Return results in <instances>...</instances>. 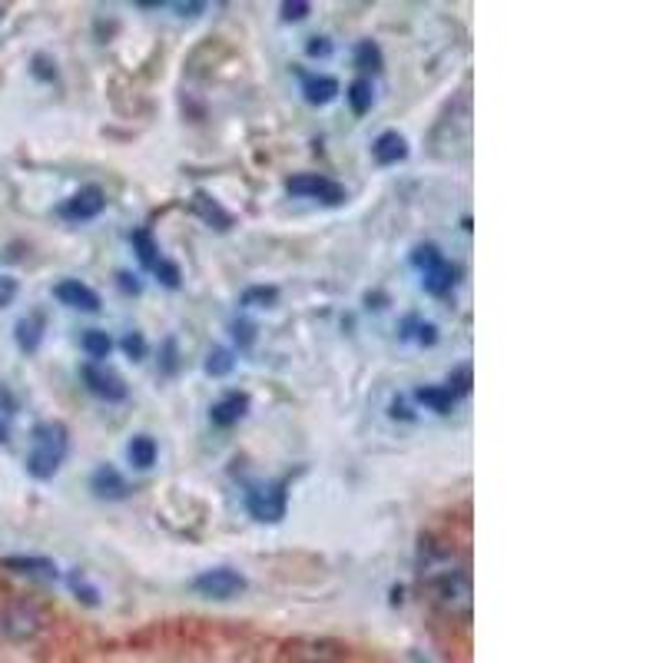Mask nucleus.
<instances>
[{"mask_svg": "<svg viewBox=\"0 0 663 663\" xmlns=\"http://www.w3.org/2000/svg\"><path fill=\"white\" fill-rule=\"evenodd\" d=\"M422 584L428 587L431 601L448 611L451 617H468L472 614V577L468 564L458 561L451 548H435L422 545V561H418Z\"/></svg>", "mask_w": 663, "mask_h": 663, "instance_id": "nucleus-1", "label": "nucleus"}, {"mask_svg": "<svg viewBox=\"0 0 663 663\" xmlns=\"http://www.w3.org/2000/svg\"><path fill=\"white\" fill-rule=\"evenodd\" d=\"M71 451V431L63 422H40L30 431V451H27V475L37 481H50L60 464Z\"/></svg>", "mask_w": 663, "mask_h": 663, "instance_id": "nucleus-2", "label": "nucleus"}, {"mask_svg": "<svg viewBox=\"0 0 663 663\" xmlns=\"http://www.w3.org/2000/svg\"><path fill=\"white\" fill-rule=\"evenodd\" d=\"M289 508V491L286 481H270V485H252L246 491V511L262 521V524H279Z\"/></svg>", "mask_w": 663, "mask_h": 663, "instance_id": "nucleus-3", "label": "nucleus"}, {"mask_svg": "<svg viewBox=\"0 0 663 663\" xmlns=\"http://www.w3.org/2000/svg\"><path fill=\"white\" fill-rule=\"evenodd\" d=\"M246 587H249L246 574L233 567H210L192 577V590L199 597H207V601H233V597L246 593Z\"/></svg>", "mask_w": 663, "mask_h": 663, "instance_id": "nucleus-4", "label": "nucleus"}, {"mask_svg": "<svg viewBox=\"0 0 663 663\" xmlns=\"http://www.w3.org/2000/svg\"><path fill=\"white\" fill-rule=\"evenodd\" d=\"M286 192L296 196V199H318L325 207H342L346 203V186L328 179V176H318V173H299V176H289L286 179Z\"/></svg>", "mask_w": 663, "mask_h": 663, "instance_id": "nucleus-5", "label": "nucleus"}, {"mask_svg": "<svg viewBox=\"0 0 663 663\" xmlns=\"http://www.w3.org/2000/svg\"><path fill=\"white\" fill-rule=\"evenodd\" d=\"M107 210V192L100 186H84L80 192H74L66 203L60 207V216L66 223H90Z\"/></svg>", "mask_w": 663, "mask_h": 663, "instance_id": "nucleus-6", "label": "nucleus"}, {"mask_svg": "<svg viewBox=\"0 0 663 663\" xmlns=\"http://www.w3.org/2000/svg\"><path fill=\"white\" fill-rule=\"evenodd\" d=\"M53 296H57V302L66 305V309H77V312H100V296H97L87 283H80V279H63V283H57Z\"/></svg>", "mask_w": 663, "mask_h": 663, "instance_id": "nucleus-7", "label": "nucleus"}, {"mask_svg": "<svg viewBox=\"0 0 663 663\" xmlns=\"http://www.w3.org/2000/svg\"><path fill=\"white\" fill-rule=\"evenodd\" d=\"M84 381H87V388H90L97 398H103V402H123V398H126V385H123V378L113 375L110 368L93 365V362L84 368Z\"/></svg>", "mask_w": 663, "mask_h": 663, "instance_id": "nucleus-8", "label": "nucleus"}, {"mask_svg": "<svg viewBox=\"0 0 663 663\" xmlns=\"http://www.w3.org/2000/svg\"><path fill=\"white\" fill-rule=\"evenodd\" d=\"M246 412H249V395L246 391H229L210 409V422L216 428H233V425H239L246 418Z\"/></svg>", "mask_w": 663, "mask_h": 663, "instance_id": "nucleus-9", "label": "nucleus"}, {"mask_svg": "<svg viewBox=\"0 0 663 663\" xmlns=\"http://www.w3.org/2000/svg\"><path fill=\"white\" fill-rule=\"evenodd\" d=\"M372 157H375L378 166L402 163L409 157V140L398 129H385V133H378V140L372 143Z\"/></svg>", "mask_w": 663, "mask_h": 663, "instance_id": "nucleus-10", "label": "nucleus"}, {"mask_svg": "<svg viewBox=\"0 0 663 663\" xmlns=\"http://www.w3.org/2000/svg\"><path fill=\"white\" fill-rule=\"evenodd\" d=\"M189 210L203 220L207 226H213V229H220V233H226L229 226H233V216L216 203V199L210 196V192H203V189H196L192 192V199H189Z\"/></svg>", "mask_w": 663, "mask_h": 663, "instance_id": "nucleus-11", "label": "nucleus"}, {"mask_svg": "<svg viewBox=\"0 0 663 663\" xmlns=\"http://www.w3.org/2000/svg\"><path fill=\"white\" fill-rule=\"evenodd\" d=\"M40 624H43V617L34 608H27V604H17V608H11L4 614V630L14 640H30L40 630Z\"/></svg>", "mask_w": 663, "mask_h": 663, "instance_id": "nucleus-12", "label": "nucleus"}, {"mask_svg": "<svg viewBox=\"0 0 663 663\" xmlns=\"http://www.w3.org/2000/svg\"><path fill=\"white\" fill-rule=\"evenodd\" d=\"M458 283V265L445 262V255L438 262H431L428 270H422V286L431 296H448Z\"/></svg>", "mask_w": 663, "mask_h": 663, "instance_id": "nucleus-13", "label": "nucleus"}, {"mask_svg": "<svg viewBox=\"0 0 663 663\" xmlns=\"http://www.w3.org/2000/svg\"><path fill=\"white\" fill-rule=\"evenodd\" d=\"M0 567H8L14 574H24V577H37V580H53L60 574L50 558H24V554L0 558Z\"/></svg>", "mask_w": 663, "mask_h": 663, "instance_id": "nucleus-14", "label": "nucleus"}, {"mask_svg": "<svg viewBox=\"0 0 663 663\" xmlns=\"http://www.w3.org/2000/svg\"><path fill=\"white\" fill-rule=\"evenodd\" d=\"M90 488H93V495L97 498H107V501H120V498H126V481H123V475L113 468V464H100V468L93 472V478H90Z\"/></svg>", "mask_w": 663, "mask_h": 663, "instance_id": "nucleus-15", "label": "nucleus"}, {"mask_svg": "<svg viewBox=\"0 0 663 663\" xmlns=\"http://www.w3.org/2000/svg\"><path fill=\"white\" fill-rule=\"evenodd\" d=\"M302 93L312 107H325L339 97V80L336 77H312V74H302Z\"/></svg>", "mask_w": 663, "mask_h": 663, "instance_id": "nucleus-16", "label": "nucleus"}, {"mask_svg": "<svg viewBox=\"0 0 663 663\" xmlns=\"http://www.w3.org/2000/svg\"><path fill=\"white\" fill-rule=\"evenodd\" d=\"M415 398H418L422 405H428L431 412H438V415H448V412L454 409V402H458V395H454L448 385H428V388H418Z\"/></svg>", "mask_w": 663, "mask_h": 663, "instance_id": "nucleus-17", "label": "nucleus"}, {"mask_svg": "<svg viewBox=\"0 0 663 663\" xmlns=\"http://www.w3.org/2000/svg\"><path fill=\"white\" fill-rule=\"evenodd\" d=\"M14 336H17V346H21L24 352H37V346H40V339H43V315H40V312H30L27 318H21L17 328H14Z\"/></svg>", "mask_w": 663, "mask_h": 663, "instance_id": "nucleus-18", "label": "nucleus"}, {"mask_svg": "<svg viewBox=\"0 0 663 663\" xmlns=\"http://www.w3.org/2000/svg\"><path fill=\"white\" fill-rule=\"evenodd\" d=\"M349 107H352V113L355 116H365L368 110H372V103H375V87H372V80L368 77H359V80H352L349 84Z\"/></svg>", "mask_w": 663, "mask_h": 663, "instance_id": "nucleus-19", "label": "nucleus"}, {"mask_svg": "<svg viewBox=\"0 0 663 663\" xmlns=\"http://www.w3.org/2000/svg\"><path fill=\"white\" fill-rule=\"evenodd\" d=\"M129 461L133 464H137V468H153V461H157V441L150 438V435H137V438H133L129 441Z\"/></svg>", "mask_w": 663, "mask_h": 663, "instance_id": "nucleus-20", "label": "nucleus"}, {"mask_svg": "<svg viewBox=\"0 0 663 663\" xmlns=\"http://www.w3.org/2000/svg\"><path fill=\"white\" fill-rule=\"evenodd\" d=\"M133 239V246H137V252H140V262L147 265V270L153 273L157 265L163 262V255H160V246L153 242V236H150V229H137L129 236Z\"/></svg>", "mask_w": 663, "mask_h": 663, "instance_id": "nucleus-21", "label": "nucleus"}, {"mask_svg": "<svg viewBox=\"0 0 663 663\" xmlns=\"http://www.w3.org/2000/svg\"><path fill=\"white\" fill-rule=\"evenodd\" d=\"M355 66L359 71H372V74H378L381 66H385V57H381V47L375 43V40H362L359 47H355Z\"/></svg>", "mask_w": 663, "mask_h": 663, "instance_id": "nucleus-22", "label": "nucleus"}, {"mask_svg": "<svg viewBox=\"0 0 663 663\" xmlns=\"http://www.w3.org/2000/svg\"><path fill=\"white\" fill-rule=\"evenodd\" d=\"M276 302H279V289L276 286H252L239 299V305H246V309H273Z\"/></svg>", "mask_w": 663, "mask_h": 663, "instance_id": "nucleus-23", "label": "nucleus"}, {"mask_svg": "<svg viewBox=\"0 0 663 663\" xmlns=\"http://www.w3.org/2000/svg\"><path fill=\"white\" fill-rule=\"evenodd\" d=\"M84 352L93 359V365L97 362H103V359H110V352H113V342H110V336L107 332H100V328H90L87 336H84Z\"/></svg>", "mask_w": 663, "mask_h": 663, "instance_id": "nucleus-24", "label": "nucleus"}, {"mask_svg": "<svg viewBox=\"0 0 663 663\" xmlns=\"http://www.w3.org/2000/svg\"><path fill=\"white\" fill-rule=\"evenodd\" d=\"M233 365H236V359H233V352H229V349H213V352L207 355V375H213V378L229 375V372H233Z\"/></svg>", "mask_w": 663, "mask_h": 663, "instance_id": "nucleus-25", "label": "nucleus"}, {"mask_svg": "<svg viewBox=\"0 0 663 663\" xmlns=\"http://www.w3.org/2000/svg\"><path fill=\"white\" fill-rule=\"evenodd\" d=\"M71 587H74V593L80 597V601H84V604H90V608L100 601V590H97V587L87 580V574H84V571H74V574H71Z\"/></svg>", "mask_w": 663, "mask_h": 663, "instance_id": "nucleus-26", "label": "nucleus"}, {"mask_svg": "<svg viewBox=\"0 0 663 663\" xmlns=\"http://www.w3.org/2000/svg\"><path fill=\"white\" fill-rule=\"evenodd\" d=\"M123 352L133 359V362H140L147 355V339H143V332H129V336L123 339Z\"/></svg>", "mask_w": 663, "mask_h": 663, "instance_id": "nucleus-27", "label": "nucleus"}, {"mask_svg": "<svg viewBox=\"0 0 663 663\" xmlns=\"http://www.w3.org/2000/svg\"><path fill=\"white\" fill-rule=\"evenodd\" d=\"M309 11H312L309 0H286V4H283V21L299 24V21H305V17H309Z\"/></svg>", "mask_w": 663, "mask_h": 663, "instance_id": "nucleus-28", "label": "nucleus"}, {"mask_svg": "<svg viewBox=\"0 0 663 663\" xmlns=\"http://www.w3.org/2000/svg\"><path fill=\"white\" fill-rule=\"evenodd\" d=\"M441 259V252H438V246H431V242H425V246H415V252H412V262L418 265V273L422 270H428L431 262H438Z\"/></svg>", "mask_w": 663, "mask_h": 663, "instance_id": "nucleus-29", "label": "nucleus"}, {"mask_svg": "<svg viewBox=\"0 0 663 663\" xmlns=\"http://www.w3.org/2000/svg\"><path fill=\"white\" fill-rule=\"evenodd\" d=\"M153 273H157V279H160L163 286H170V289H176V286H179V265H176V262H170V259H163Z\"/></svg>", "mask_w": 663, "mask_h": 663, "instance_id": "nucleus-30", "label": "nucleus"}, {"mask_svg": "<svg viewBox=\"0 0 663 663\" xmlns=\"http://www.w3.org/2000/svg\"><path fill=\"white\" fill-rule=\"evenodd\" d=\"M17 279L14 276H8V273H0V309H8L14 299H17Z\"/></svg>", "mask_w": 663, "mask_h": 663, "instance_id": "nucleus-31", "label": "nucleus"}, {"mask_svg": "<svg viewBox=\"0 0 663 663\" xmlns=\"http://www.w3.org/2000/svg\"><path fill=\"white\" fill-rule=\"evenodd\" d=\"M448 388L454 391V395H464L472 388V368H458L451 378H448Z\"/></svg>", "mask_w": 663, "mask_h": 663, "instance_id": "nucleus-32", "label": "nucleus"}, {"mask_svg": "<svg viewBox=\"0 0 663 663\" xmlns=\"http://www.w3.org/2000/svg\"><path fill=\"white\" fill-rule=\"evenodd\" d=\"M233 336H236V342H239L242 349H249L252 339H255V328H252L249 322H233Z\"/></svg>", "mask_w": 663, "mask_h": 663, "instance_id": "nucleus-33", "label": "nucleus"}, {"mask_svg": "<svg viewBox=\"0 0 663 663\" xmlns=\"http://www.w3.org/2000/svg\"><path fill=\"white\" fill-rule=\"evenodd\" d=\"M305 50H309V57H328V53H332V43H328L325 37H312Z\"/></svg>", "mask_w": 663, "mask_h": 663, "instance_id": "nucleus-34", "label": "nucleus"}, {"mask_svg": "<svg viewBox=\"0 0 663 663\" xmlns=\"http://www.w3.org/2000/svg\"><path fill=\"white\" fill-rule=\"evenodd\" d=\"M418 342H422V346H435V342H438V328L428 325V322H422V325H418Z\"/></svg>", "mask_w": 663, "mask_h": 663, "instance_id": "nucleus-35", "label": "nucleus"}, {"mask_svg": "<svg viewBox=\"0 0 663 663\" xmlns=\"http://www.w3.org/2000/svg\"><path fill=\"white\" fill-rule=\"evenodd\" d=\"M173 11H179L183 17H196V14H203L207 11V4H170Z\"/></svg>", "mask_w": 663, "mask_h": 663, "instance_id": "nucleus-36", "label": "nucleus"}, {"mask_svg": "<svg viewBox=\"0 0 663 663\" xmlns=\"http://www.w3.org/2000/svg\"><path fill=\"white\" fill-rule=\"evenodd\" d=\"M120 286H123V292H133V296H137V292H140V283H137V279H133L129 273H120Z\"/></svg>", "mask_w": 663, "mask_h": 663, "instance_id": "nucleus-37", "label": "nucleus"}, {"mask_svg": "<svg viewBox=\"0 0 663 663\" xmlns=\"http://www.w3.org/2000/svg\"><path fill=\"white\" fill-rule=\"evenodd\" d=\"M34 63H37V77H43V80H53V77H57V74H53V71H47V66H50V60H43V57H37V60H34Z\"/></svg>", "mask_w": 663, "mask_h": 663, "instance_id": "nucleus-38", "label": "nucleus"}, {"mask_svg": "<svg viewBox=\"0 0 663 663\" xmlns=\"http://www.w3.org/2000/svg\"><path fill=\"white\" fill-rule=\"evenodd\" d=\"M0 441H8V425L4 422H0Z\"/></svg>", "mask_w": 663, "mask_h": 663, "instance_id": "nucleus-39", "label": "nucleus"}]
</instances>
